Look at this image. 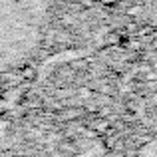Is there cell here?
<instances>
[{"label":"cell","instance_id":"cell-1","mask_svg":"<svg viewBox=\"0 0 157 157\" xmlns=\"http://www.w3.org/2000/svg\"><path fill=\"white\" fill-rule=\"evenodd\" d=\"M52 0H0V72L30 60L42 46Z\"/></svg>","mask_w":157,"mask_h":157}]
</instances>
